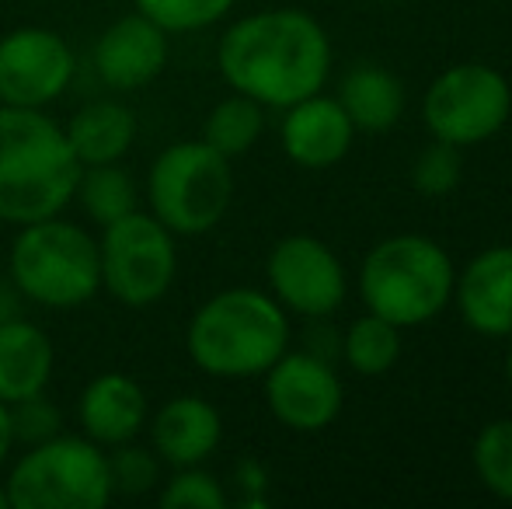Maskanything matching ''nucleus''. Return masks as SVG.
Here are the masks:
<instances>
[{"mask_svg": "<svg viewBox=\"0 0 512 509\" xmlns=\"http://www.w3.org/2000/svg\"><path fill=\"white\" fill-rule=\"evenodd\" d=\"M14 447V433H11V408L0 401V464L7 461V454H11Z\"/></svg>", "mask_w": 512, "mask_h": 509, "instance_id": "nucleus-31", "label": "nucleus"}, {"mask_svg": "<svg viewBox=\"0 0 512 509\" xmlns=\"http://www.w3.org/2000/svg\"><path fill=\"white\" fill-rule=\"evenodd\" d=\"M380 4H394V0H380Z\"/></svg>", "mask_w": 512, "mask_h": 509, "instance_id": "nucleus-34", "label": "nucleus"}, {"mask_svg": "<svg viewBox=\"0 0 512 509\" xmlns=\"http://www.w3.org/2000/svg\"><path fill=\"white\" fill-rule=\"evenodd\" d=\"M234 196L230 161L206 140H182L154 161L147 199L154 217L178 238H196L223 220Z\"/></svg>", "mask_w": 512, "mask_h": 509, "instance_id": "nucleus-7", "label": "nucleus"}, {"mask_svg": "<svg viewBox=\"0 0 512 509\" xmlns=\"http://www.w3.org/2000/svg\"><path fill=\"white\" fill-rule=\"evenodd\" d=\"M67 143L77 154L81 168L88 164H112L129 154L136 140V112L122 102L102 98V102H88L81 112H74L67 126Z\"/></svg>", "mask_w": 512, "mask_h": 509, "instance_id": "nucleus-19", "label": "nucleus"}, {"mask_svg": "<svg viewBox=\"0 0 512 509\" xmlns=\"http://www.w3.org/2000/svg\"><path fill=\"white\" fill-rule=\"evenodd\" d=\"M77 419L88 440L98 447H119L140 436L147 422V394L126 374H98L81 391L77 401Z\"/></svg>", "mask_w": 512, "mask_h": 509, "instance_id": "nucleus-17", "label": "nucleus"}, {"mask_svg": "<svg viewBox=\"0 0 512 509\" xmlns=\"http://www.w3.org/2000/svg\"><path fill=\"white\" fill-rule=\"evenodd\" d=\"M81 161L42 109L0 105V220L14 227L74 203Z\"/></svg>", "mask_w": 512, "mask_h": 509, "instance_id": "nucleus-2", "label": "nucleus"}, {"mask_svg": "<svg viewBox=\"0 0 512 509\" xmlns=\"http://www.w3.org/2000/svg\"><path fill=\"white\" fill-rule=\"evenodd\" d=\"M11 283L42 307H81L102 290L98 241L70 220L25 224L11 245Z\"/></svg>", "mask_w": 512, "mask_h": 509, "instance_id": "nucleus-5", "label": "nucleus"}, {"mask_svg": "<svg viewBox=\"0 0 512 509\" xmlns=\"http://www.w3.org/2000/svg\"><path fill=\"white\" fill-rule=\"evenodd\" d=\"M11 408V433L14 443H25V447H35V443H46L53 436H60V412L56 405L42 394H32V398H21L14 401Z\"/></svg>", "mask_w": 512, "mask_h": 509, "instance_id": "nucleus-29", "label": "nucleus"}, {"mask_svg": "<svg viewBox=\"0 0 512 509\" xmlns=\"http://www.w3.org/2000/svg\"><path fill=\"white\" fill-rule=\"evenodd\" d=\"M133 4L136 11L157 21L168 35H175L216 25L234 7V0H133Z\"/></svg>", "mask_w": 512, "mask_h": 509, "instance_id": "nucleus-25", "label": "nucleus"}, {"mask_svg": "<svg viewBox=\"0 0 512 509\" xmlns=\"http://www.w3.org/2000/svg\"><path fill=\"white\" fill-rule=\"evenodd\" d=\"M345 360L356 374L380 377L401 360V328L380 314H363L345 335Z\"/></svg>", "mask_w": 512, "mask_h": 509, "instance_id": "nucleus-23", "label": "nucleus"}, {"mask_svg": "<svg viewBox=\"0 0 512 509\" xmlns=\"http://www.w3.org/2000/svg\"><path fill=\"white\" fill-rule=\"evenodd\" d=\"M216 63L237 95L269 109H290L324 88L331 42L317 18L297 7H276L234 21L220 39Z\"/></svg>", "mask_w": 512, "mask_h": 509, "instance_id": "nucleus-1", "label": "nucleus"}, {"mask_svg": "<svg viewBox=\"0 0 512 509\" xmlns=\"http://www.w3.org/2000/svg\"><path fill=\"white\" fill-rule=\"evenodd\" d=\"M223 436V419L206 398L196 394H178L150 422V440L154 454L168 461L171 468H192L203 464Z\"/></svg>", "mask_w": 512, "mask_h": 509, "instance_id": "nucleus-16", "label": "nucleus"}, {"mask_svg": "<svg viewBox=\"0 0 512 509\" xmlns=\"http://www.w3.org/2000/svg\"><path fill=\"white\" fill-rule=\"evenodd\" d=\"M265 105H258L255 98L248 95H230L216 105L213 112L206 116V126H203V140L216 154L230 157H241L255 147V140L262 136V126H265V116H262Z\"/></svg>", "mask_w": 512, "mask_h": 509, "instance_id": "nucleus-22", "label": "nucleus"}, {"mask_svg": "<svg viewBox=\"0 0 512 509\" xmlns=\"http://www.w3.org/2000/svg\"><path fill=\"white\" fill-rule=\"evenodd\" d=\"M161 506L164 509H223L227 506V492L220 489L209 471L199 464L192 468H178V475L161 489Z\"/></svg>", "mask_w": 512, "mask_h": 509, "instance_id": "nucleus-27", "label": "nucleus"}, {"mask_svg": "<svg viewBox=\"0 0 512 509\" xmlns=\"http://www.w3.org/2000/svg\"><path fill=\"white\" fill-rule=\"evenodd\" d=\"M102 290L126 307H150L171 290L178 272L175 234L154 213H129L102 227Z\"/></svg>", "mask_w": 512, "mask_h": 509, "instance_id": "nucleus-8", "label": "nucleus"}, {"mask_svg": "<svg viewBox=\"0 0 512 509\" xmlns=\"http://www.w3.org/2000/svg\"><path fill=\"white\" fill-rule=\"evenodd\" d=\"M512 112V88L495 67L457 63L429 84L422 119L436 140L453 147H474L492 140Z\"/></svg>", "mask_w": 512, "mask_h": 509, "instance_id": "nucleus-9", "label": "nucleus"}, {"mask_svg": "<svg viewBox=\"0 0 512 509\" xmlns=\"http://www.w3.org/2000/svg\"><path fill=\"white\" fill-rule=\"evenodd\" d=\"M53 363L56 349L39 325L25 318L0 325V401L4 405L46 391Z\"/></svg>", "mask_w": 512, "mask_h": 509, "instance_id": "nucleus-18", "label": "nucleus"}, {"mask_svg": "<svg viewBox=\"0 0 512 509\" xmlns=\"http://www.w3.org/2000/svg\"><path fill=\"white\" fill-rule=\"evenodd\" d=\"M352 119L338 105V98L317 95L290 105L283 119V150L300 168H331L352 147Z\"/></svg>", "mask_w": 512, "mask_h": 509, "instance_id": "nucleus-14", "label": "nucleus"}, {"mask_svg": "<svg viewBox=\"0 0 512 509\" xmlns=\"http://www.w3.org/2000/svg\"><path fill=\"white\" fill-rule=\"evenodd\" d=\"M338 105H342L356 129L387 133L391 126H398L401 112H405V88H401V81L391 70L363 63V67L349 70L342 77Z\"/></svg>", "mask_w": 512, "mask_h": 509, "instance_id": "nucleus-20", "label": "nucleus"}, {"mask_svg": "<svg viewBox=\"0 0 512 509\" xmlns=\"http://www.w3.org/2000/svg\"><path fill=\"white\" fill-rule=\"evenodd\" d=\"M474 471L492 496L512 503V419L485 426L474 440Z\"/></svg>", "mask_w": 512, "mask_h": 509, "instance_id": "nucleus-24", "label": "nucleus"}, {"mask_svg": "<svg viewBox=\"0 0 512 509\" xmlns=\"http://www.w3.org/2000/svg\"><path fill=\"white\" fill-rule=\"evenodd\" d=\"M112 496L108 454L88 436L35 443L7 475L11 509H102Z\"/></svg>", "mask_w": 512, "mask_h": 509, "instance_id": "nucleus-6", "label": "nucleus"}, {"mask_svg": "<svg viewBox=\"0 0 512 509\" xmlns=\"http://www.w3.org/2000/svg\"><path fill=\"white\" fill-rule=\"evenodd\" d=\"M108 471H112V489L126 492V496H140V492H150L157 485V475H161V464H157L154 450H143L129 443H119L115 454H108Z\"/></svg>", "mask_w": 512, "mask_h": 509, "instance_id": "nucleus-28", "label": "nucleus"}, {"mask_svg": "<svg viewBox=\"0 0 512 509\" xmlns=\"http://www.w3.org/2000/svg\"><path fill=\"white\" fill-rule=\"evenodd\" d=\"M269 286L283 307L307 318H321L342 307L345 300V269L338 255L324 241L310 234H293L283 238L269 255Z\"/></svg>", "mask_w": 512, "mask_h": 509, "instance_id": "nucleus-11", "label": "nucleus"}, {"mask_svg": "<svg viewBox=\"0 0 512 509\" xmlns=\"http://www.w3.org/2000/svg\"><path fill=\"white\" fill-rule=\"evenodd\" d=\"M342 381L324 360L310 353H283L265 370V401L283 426L317 433L342 412Z\"/></svg>", "mask_w": 512, "mask_h": 509, "instance_id": "nucleus-12", "label": "nucleus"}, {"mask_svg": "<svg viewBox=\"0 0 512 509\" xmlns=\"http://www.w3.org/2000/svg\"><path fill=\"white\" fill-rule=\"evenodd\" d=\"M74 49L53 28H14L0 39V105L42 109L74 81Z\"/></svg>", "mask_w": 512, "mask_h": 509, "instance_id": "nucleus-10", "label": "nucleus"}, {"mask_svg": "<svg viewBox=\"0 0 512 509\" xmlns=\"http://www.w3.org/2000/svg\"><path fill=\"white\" fill-rule=\"evenodd\" d=\"M290 346V321L269 293L223 290L209 297L189 321L185 349L203 374L223 381L262 377Z\"/></svg>", "mask_w": 512, "mask_h": 509, "instance_id": "nucleus-3", "label": "nucleus"}, {"mask_svg": "<svg viewBox=\"0 0 512 509\" xmlns=\"http://www.w3.org/2000/svg\"><path fill=\"white\" fill-rule=\"evenodd\" d=\"M74 199L98 227H108L115 220L136 213V199L140 196H136L133 175L126 168H119V161H112V164H88V168H81Z\"/></svg>", "mask_w": 512, "mask_h": 509, "instance_id": "nucleus-21", "label": "nucleus"}, {"mask_svg": "<svg viewBox=\"0 0 512 509\" xmlns=\"http://www.w3.org/2000/svg\"><path fill=\"white\" fill-rule=\"evenodd\" d=\"M506 381L512 387V346H509V353H506Z\"/></svg>", "mask_w": 512, "mask_h": 509, "instance_id": "nucleus-33", "label": "nucleus"}, {"mask_svg": "<svg viewBox=\"0 0 512 509\" xmlns=\"http://www.w3.org/2000/svg\"><path fill=\"white\" fill-rule=\"evenodd\" d=\"M21 318V290L14 283H0V325Z\"/></svg>", "mask_w": 512, "mask_h": 509, "instance_id": "nucleus-30", "label": "nucleus"}, {"mask_svg": "<svg viewBox=\"0 0 512 509\" xmlns=\"http://www.w3.org/2000/svg\"><path fill=\"white\" fill-rule=\"evenodd\" d=\"M453 262L436 241L422 234L387 238L363 258L359 293L366 311L380 314L398 328L432 321L453 297Z\"/></svg>", "mask_w": 512, "mask_h": 509, "instance_id": "nucleus-4", "label": "nucleus"}, {"mask_svg": "<svg viewBox=\"0 0 512 509\" xmlns=\"http://www.w3.org/2000/svg\"><path fill=\"white\" fill-rule=\"evenodd\" d=\"M98 77L115 91L147 88L168 67V32L147 14H126L108 25L95 46Z\"/></svg>", "mask_w": 512, "mask_h": 509, "instance_id": "nucleus-13", "label": "nucleus"}, {"mask_svg": "<svg viewBox=\"0 0 512 509\" xmlns=\"http://www.w3.org/2000/svg\"><path fill=\"white\" fill-rule=\"evenodd\" d=\"M464 321L481 335H512V245L474 255L453 283Z\"/></svg>", "mask_w": 512, "mask_h": 509, "instance_id": "nucleus-15", "label": "nucleus"}, {"mask_svg": "<svg viewBox=\"0 0 512 509\" xmlns=\"http://www.w3.org/2000/svg\"><path fill=\"white\" fill-rule=\"evenodd\" d=\"M0 509H11V499H7V485H0Z\"/></svg>", "mask_w": 512, "mask_h": 509, "instance_id": "nucleus-32", "label": "nucleus"}, {"mask_svg": "<svg viewBox=\"0 0 512 509\" xmlns=\"http://www.w3.org/2000/svg\"><path fill=\"white\" fill-rule=\"evenodd\" d=\"M460 171H464L460 147H453V143H446V140H432L429 147L418 154L415 168H411V185L429 199L450 196L460 185Z\"/></svg>", "mask_w": 512, "mask_h": 509, "instance_id": "nucleus-26", "label": "nucleus"}]
</instances>
